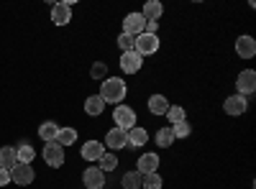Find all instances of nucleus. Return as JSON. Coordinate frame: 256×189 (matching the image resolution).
Instances as JSON below:
<instances>
[{
    "label": "nucleus",
    "instance_id": "473e14b6",
    "mask_svg": "<svg viewBox=\"0 0 256 189\" xmlns=\"http://www.w3.org/2000/svg\"><path fill=\"white\" fill-rule=\"evenodd\" d=\"M8 184H10V172L0 169V187H8Z\"/></svg>",
    "mask_w": 256,
    "mask_h": 189
},
{
    "label": "nucleus",
    "instance_id": "4be33fe9",
    "mask_svg": "<svg viewBox=\"0 0 256 189\" xmlns=\"http://www.w3.org/2000/svg\"><path fill=\"white\" fill-rule=\"evenodd\" d=\"M98 169H100V172H113V169H118V156H116L113 151H105V154L98 159Z\"/></svg>",
    "mask_w": 256,
    "mask_h": 189
},
{
    "label": "nucleus",
    "instance_id": "c756f323",
    "mask_svg": "<svg viewBox=\"0 0 256 189\" xmlns=\"http://www.w3.org/2000/svg\"><path fill=\"white\" fill-rule=\"evenodd\" d=\"M105 74H108V64H105V61H95L92 69H90V77L102 82V79H105Z\"/></svg>",
    "mask_w": 256,
    "mask_h": 189
},
{
    "label": "nucleus",
    "instance_id": "a878e982",
    "mask_svg": "<svg viewBox=\"0 0 256 189\" xmlns=\"http://www.w3.org/2000/svg\"><path fill=\"white\" fill-rule=\"evenodd\" d=\"M141 174L138 172H126L123 174V179H120V184H123V189H138L141 187Z\"/></svg>",
    "mask_w": 256,
    "mask_h": 189
},
{
    "label": "nucleus",
    "instance_id": "412c9836",
    "mask_svg": "<svg viewBox=\"0 0 256 189\" xmlns=\"http://www.w3.org/2000/svg\"><path fill=\"white\" fill-rule=\"evenodd\" d=\"M56 133H59V125H56L54 120H46V123H41V125H38V138L44 141V143L56 141Z\"/></svg>",
    "mask_w": 256,
    "mask_h": 189
},
{
    "label": "nucleus",
    "instance_id": "f8f14e48",
    "mask_svg": "<svg viewBox=\"0 0 256 189\" xmlns=\"http://www.w3.org/2000/svg\"><path fill=\"white\" fill-rule=\"evenodd\" d=\"M223 110H226L228 115H244V113L248 110V100H246L244 95H230V97H226V102H223Z\"/></svg>",
    "mask_w": 256,
    "mask_h": 189
},
{
    "label": "nucleus",
    "instance_id": "2f4dec72",
    "mask_svg": "<svg viewBox=\"0 0 256 189\" xmlns=\"http://www.w3.org/2000/svg\"><path fill=\"white\" fill-rule=\"evenodd\" d=\"M156 31H159V23H156V20H146V31H144V33L156 36Z\"/></svg>",
    "mask_w": 256,
    "mask_h": 189
},
{
    "label": "nucleus",
    "instance_id": "393cba45",
    "mask_svg": "<svg viewBox=\"0 0 256 189\" xmlns=\"http://www.w3.org/2000/svg\"><path fill=\"white\" fill-rule=\"evenodd\" d=\"M166 120L169 123H182V120H187V113H184V108L182 105H169V110H166Z\"/></svg>",
    "mask_w": 256,
    "mask_h": 189
},
{
    "label": "nucleus",
    "instance_id": "6e6552de",
    "mask_svg": "<svg viewBox=\"0 0 256 189\" xmlns=\"http://www.w3.org/2000/svg\"><path fill=\"white\" fill-rule=\"evenodd\" d=\"M41 156H44V161L52 166V169H59V166L64 164V149H62L56 141L46 143V146H44V154H41Z\"/></svg>",
    "mask_w": 256,
    "mask_h": 189
},
{
    "label": "nucleus",
    "instance_id": "6ab92c4d",
    "mask_svg": "<svg viewBox=\"0 0 256 189\" xmlns=\"http://www.w3.org/2000/svg\"><path fill=\"white\" fill-rule=\"evenodd\" d=\"M84 113L92 115V118L102 115V113H105V102H102V97H100V95H90L88 100H84Z\"/></svg>",
    "mask_w": 256,
    "mask_h": 189
},
{
    "label": "nucleus",
    "instance_id": "2eb2a0df",
    "mask_svg": "<svg viewBox=\"0 0 256 189\" xmlns=\"http://www.w3.org/2000/svg\"><path fill=\"white\" fill-rule=\"evenodd\" d=\"M82 159L84 161H95L98 164V159L105 154V146L100 143V141H88V143H82Z\"/></svg>",
    "mask_w": 256,
    "mask_h": 189
},
{
    "label": "nucleus",
    "instance_id": "20e7f679",
    "mask_svg": "<svg viewBox=\"0 0 256 189\" xmlns=\"http://www.w3.org/2000/svg\"><path fill=\"white\" fill-rule=\"evenodd\" d=\"M34 179H36V174L31 169V164H16L10 169V184L28 187V184H34Z\"/></svg>",
    "mask_w": 256,
    "mask_h": 189
},
{
    "label": "nucleus",
    "instance_id": "b1692460",
    "mask_svg": "<svg viewBox=\"0 0 256 189\" xmlns=\"http://www.w3.org/2000/svg\"><path fill=\"white\" fill-rule=\"evenodd\" d=\"M16 156H18V164H31L36 159V151H34V146L20 143L18 149H16Z\"/></svg>",
    "mask_w": 256,
    "mask_h": 189
},
{
    "label": "nucleus",
    "instance_id": "7c9ffc66",
    "mask_svg": "<svg viewBox=\"0 0 256 189\" xmlns=\"http://www.w3.org/2000/svg\"><path fill=\"white\" fill-rule=\"evenodd\" d=\"M134 36H128V33H120L118 36V46H120V51H134Z\"/></svg>",
    "mask_w": 256,
    "mask_h": 189
},
{
    "label": "nucleus",
    "instance_id": "bb28decb",
    "mask_svg": "<svg viewBox=\"0 0 256 189\" xmlns=\"http://www.w3.org/2000/svg\"><path fill=\"white\" fill-rule=\"evenodd\" d=\"M156 143H159V149H169V146L174 143L172 128H159V131H156Z\"/></svg>",
    "mask_w": 256,
    "mask_h": 189
},
{
    "label": "nucleus",
    "instance_id": "4468645a",
    "mask_svg": "<svg viewBox=\"0 0 256 189\" xmlns=\"http://www.w3.org/2000/svg\"><path fill=\"white\" fill-rule=\"evenodd\" d=\"M236 54L241 59H254L256 56V41H254V36H238L236 38Z\"/></svg>",
    "mask_w": 256,
    "mask_h": 189
},
{
    "label": "nucleus",
    "instance_id": "9b49d317",
    "mask_svg": "<svg viewBox=\"0 0 256 189\" xmlns=\"http://www.w3.org/2000/svg\"><path fill=\"white\" fill-rule=\"evenodd\" d=\"M102 146H108L110 151H120L128 146V133L120 131V128H110L108 133H105V143Z\"/></svg>",
    "mask_w": 256,
    "mask_h": 189
},
{
    "label": "nucleus",
    "instance_id": "ddd939ff",
    "mask_svg": "<svg viewBox=\"0 0 256 189\" xmlns=\"http://www.w3.org/2000/svg\"><path fill=\"white\" fill-rule=\"evenodd\" d=\"M52 20H54V26H67L72 20V5L70 3H54L52 5Z\"/></svg>",
    "mask_w": 256,
    "mask_h": 189
},
{
    "label": "nucleus",
    "instance_id": "423d86ee",
    "mask_svg": "<svg viewBox=\"0 0 256 189\" xmlns=\"http://www.w3.org/2000/svg\"><path fill=\"white\" fill-rule=\"evenodd\" d=\"M159 164H162L159 154H154V151L141 154V156H138V166H136V172H138L141 177H146V174H156V172H159Z\"/></svg>",
    "mask_w": 256,
    "mask_h": 189
},
{
    "label": "nucleus",
    "instance_id": "c85d7f7f",
    "mask_svg": "<svg viewBox=\"0 0 256 189\" xmlns=\"http://www.w3.org/2000/svg\"><path fill=\"white\" fill-rule=\"evenodd\" d=\"M141 187H144V189H162V177H159V172H156V174H146V177L141 179Z\"/></svg>",
    "mask_w": 256,
    "mask_h": 189
},
{
    "label": "nucleus",
    "instance_id": "9d476101",
    "mask_svg": "<svg viewBox=\"0 0 256 189\" xmlns=\"http://www.w3.org/2000/svg\"><path fill=\"white\" fill-rule=\"evenodd\" d=\"M82 184L88 187V189H102L105 184V172H100L98 166H88L84 169V174H82Z\"/></svg>",
    "mask_w": 256,
    "mask_h": 189
},
{
    "label": "nucleus",
    "instance_id": "5701e85b",
    "mask_svg": "<svg viewBox=\"0 0 256 189\" xmlns=\"http://www.w3.org/2000/svg\"><path fill=\"white\" fill-rule=\"evenodd\" d=\"M56 143L62 146V149H67V146L77 143V131H74V128H59V133H56Z\"/></svg>",
    "mask_w": 256,
    "mask_h": 189
},
{
    "label": "nucleus",
    "instance_id": "7ed1b4c3",
    "mask_svg": "<svg viewBox=\"0 0 256 189\" xmlns=\"http://www.w3.org/2000/svg\"><path fill=\"white\" fill-rule=\"evenodd\" d=\"M134 51L141 54V56H152L159 51V36H152V33H141L136 36L134 41Z\"/></svg>",
    "mask_w": 256,
    "mask_h": 189
},
{
    "label": "nucleus",
    "instance_id": "f257e3e1",
    "mask_svg": "<svg viewBox=\"0 0 256 189\" xmlns=\"http://www.w3.org/2000/svg\"><path fill=\"white\" fill-rule=\"evenodd\" d=\"M98 95L102 97L105 105H123V100H126V95H128L126 79H120V77H105Z\"/></svg>",
    "mask_w": 256,
    "mask_h": 189
},
{
    "label": "nucleus",
    "instance_id": "39448f33",
    "mask_svg": "<svg viewBox=\"0 0 256 189\" xmlns=\"http://www.w3.org/2000/svg\"><path fill=\"white\" fill-rule=\"evenodd\" d=\"M146 31V18L141 15V13H128L126 18H123V33H128V36H141Z\"/></svg>",
    "mask_w": 256,
    "mask_h": 189
},
{
    "label": "nucleus",
    "instance_id": "a211bd4d",
    "mask_svg": "<svg viewBox=\"0 0 256 189\" xmlns=\"http://www.w3.org/2000/svg\"><path fill=\"white\" fill-rule=\"evenodd\" d=\"M141 15H144L146 20H156V23H159V18L164 15V5L159 3V0H148V3H144Z\"/></svg>",
    "mask_w": 256,
    "mask_h": 189
},
{
    "label": "nucleus",
    "instance_id": "f3484780",
    "mask_svg": "<svg viewBox=\"0 0 256 189\" xmlns=\"http://www.w3.org/2000/svg\"><path fill=\"white\" fill-rule=\"evenodd\" d=\"M146 105H148V113L152 115H166V110H169V100L164 95H152Z\"/></svg>",
    "mask_w": 256,
    "mask_h": 189
},
{
    "label": "nucleus",
    "instance_id": "f03ea898",
    "mask_svg": "<svg viewBox=\"0 0 256 189\" xmlns=\"http://www.w3.org/2000/svg\"><path fill=\"white\" fill-rule=\"evenodd\" d=\"M113 123H116V128H120V131H131L136 125V113H134L131 105H116Z\"/></svg>",
    "mask_w": 256,
    "mask_h": 189
},
{
    "label": "nucleus",
    "instance_id": "aec40b11",
    "mask_svg": "<svg viewBox=\"0 0 256 189\" xmlns=\"http://www.w3.org/2000/svg\"><path fill=\"white\" fill-rule=\"evenodd\" d=\"M16 164H18L16 149H13V146H3V149H0V169H6V172H10V169H13Z\"/></svg>",
    "mask_w": 256,
    "mask_h": 189
},
{
    "label": "nucleus",
    "instance_id": "cd10ccee",
    "mask_svg": "<svg viewBox=\"0 0 256 189\" xmlns=\"http://www.w3.org/2000/svg\"><path fill=\"white\" fill-rule=\"evenodd\" d=\"M172 128V136H174V141L177 138H187L190 133H192V125L187 123V120H182V123H174V125H169Z\"/></svg>",
    "mask_w": 256,
    "mask_h": 189
},
{
    "label": "nucleus",
    "instance_id": "0eeeda50",
    "mask_svg": "<svg viewBox=\"0 0 256 189\" xmlns=\"http://www.w3.org/2000/svg\"><path fill=\"white\" fill-rule=\"evenodd\" d=\"M118 64H120L123 74H136V72L144 67V56H141V54H136V51H123Z\"/></svg>",
    "mask_w": 256,
    "mask_h": 189
},
{
    "label": "nucleus",
    "instance_id": "1a4fd4ad",
    "mask_svg": "<svg viewBox=\"0 0 256 189\" xmlns=\"http://www.w3.org/2000/svg\"><path fill=\"white\" fill-rule=\"evenodd\" d=\"M236 87H238L236 95H244V97L254 95V90H256V72L254 69H244L238 74V79H236Z\"/></svg>",
    "mask_w": 256,
    "mask_h": 189
},
{
    "label": "nucleus",
    "instance_id": "dca6fc26",
    "mask_svg": "<svg viewBox=\"0 0 256 189\" xmlns=\"http://www.w3.org/2000/svg\"><path fill=\"white\" fill-rule=\"evenodd\" d=\"M128 133V146L131 149H141V146L148 143V131L146 128H138V125H134L131 131H126Z\"/></svg>",
    "mask_w": 256,
    "mask_h": 189
}]
</instances>
